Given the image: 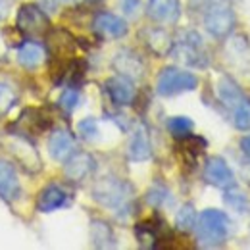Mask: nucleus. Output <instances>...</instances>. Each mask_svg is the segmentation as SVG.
Segmentation results:
<instances>
[{
  "mask_svg": "<svg viewBox=\"0 0 250 250\" xmlns=\"http://www.w3.org/2000/svg\"><path fill=\"white\" fill-rule=\"evenodd\" d=\"M143 41H145V44L148 46V50L154 52L156 56H166V54H169L171 48H173L171 37L167 35V31H164V29H160V27L145 29V31H143Z\"/></svg>",
  "mask_w": 250,
  "mask_h": 250,
  "instance_id": "nucleus-18",
  "label": "nucleus"
},
{
  "mask_svg": "<svg viewBox=\"0 0 250 250\" xmlns=\"http://www.w3.org/2000/svg\"><path fill=\"white\" fill-rule=\"evenodd\" d=\"M58 2H71V0H58Z\"/></svg>",
  "mask_w": 250,
  "mask_h": 250,
  "instance_id": "nucleus-35",
  "label": "nucleus"
},
{
  "mask_svg": "<svg viewBox=\"0 0 250 250\" xmlns=\"http://www.w3.org/2000/svg\"><path fill=\"white\" fill-rule=\"evenodd\" d=\"M223 200H225V204L231 208V210H235V212H249L250 210V200L247 194H243V192H239V190H235L233 187L225 188V194H223Z\"/></svg>",
  "mask_w": 250,
  "mask_h": 250,
  "instance_id": "nucleus-25",
  "label": "nucleus"
},
{
  "mask_svg": "<svg viewBox=\"0 0 250 250\" xmlns=\"http://www.w3.org/2000/svg\"><path fill=\"white\" fill-rule=\"evenodd\" d=\"M192 127H194V124H192L188 118H185V116H175V118L167 120V131H169L173 137H177V139L187 137L188 133L192 131Z\"/></svg>",
  "mask_w": 250,
  "mask_h": 250,
  "instance_id": "nucleus-28",
  "label": "nucleus"
},
{
  "mask_svg": "<svg viewBox=\"0 0 250 250\" xmlns=\"http://www.w3.org/2000/svg\"><path fill=\"white\" fill-rule=\"evenodd\" d=\"M218 94L219 98H221V102L229 108V110H233L239 102H243L247 96L243 94L241 91V87L231 79V77H221L218 83Z\"/></svg>",
  "mask_w": 250,
  "mask_h": 250,
  "instance_id": "nucleus-22",
  "label": "nucleus"
},
{
  "mask_svg": "<svg viewBox=\"0 0 250 250\" xmlns=\"http://www.w3.org/2000/svg\"><path fill=\"white\" fill-rule=\"evenodd\" d=\"M93 198L98 204H102L114 212L127 210L129 202L133 198V187L118 177H102L94 183Z\"/></svg>",
  "mask_w": 250,
  "mask_h": 250,
  "instance_id": "nucleus-2",
  "label": "nucleus"
},
{
  "mask_svg": "<svg viewBox=\"0 0 250 250\" xmlns=\"http://www.w3.org/2000/svg\"><path fill=\"white\" fill-rule=\"evenodd\" d=\"M227 54H229V60H235V58L241 60V62H239V67H241V69L250 67V46L245 37H235V39H231L229 44H227Z\"/></svg>",
  "mask_w": 250,
  "mask_h": 250,
  "instance_id": "nucleus-24",
  "label": "nucleus"
},
{
  "mask_svg": "<svg viewBox=\"0 0 250 250\" xmlns=\"http://www.w3.org/2000/svg\"><path fill=\"white\" fill-rule=\"evenodd\" d=\"M21 194V185L14 167L6 162H0V196L8 202L18 200Z\"/></svg>",
  "mask_w": 250,
  "mask_h": 250,
  "instance_id": "nucleus-16",
  "label": "nucleus"
},
{
  "mask_svg": "<svg viewBox=\"0 0 250 250\" xmlns=\"http://www.w3.org/2000/svg\"><path fill=\"white\" fill-rule=\"evenodd\" d=\"M93 27L100 35L108 37V39H122V37L127 35V23L120 16H114V14H108V12L96 14Z\"/></svg>",
  "mask_w": 250,
  "mask_h": 250,
  "instance_id": "nucleus-13",
  "label": "nucleus"
},
{
  "mask_svg": "<svg viewBox=\"0 0 250 250\" xmlns=\"http://www.w3.org/2000/svg\"><path fill=\"white\" fill-rule=\"evenodd\" d=\"M69 202V194L67 190L60 185H46L41 190L39 198H37V210L39 212H54L58 208H63Z\"/></svg>",
  "mask_w": 250,
  "mask_h": 250,
  "instance_id": "nucleus-12",
  "label": "nucleus"
},
{
  "mask_svg": "<svg viewBox=\"0 0 250 250\" xmlns=\"http://www.w3.org/2000/svg\"><path fill=\"white\" fill-rule=\"evenodd\" d=\"M175 225H177L179 231H185V233L194 229V225H196V210H194L192 204L181 206V210L175 216Z\"/></svg>",
  "mask_w": 250,
  "mask_h": 250,
  "instance_id": "nucleus-26",
  "label": "nucleus"
},
{
  "mask_svg": "<svg viewBox=\"0 0 250 250\" xmlns=\"http://www.w3.org/2000/svg\"><path fill=\"white\" fill-rule=\"evenodd\" d=\"M58 104L65 112H73L77 108V104H79V93L75 89H65L62 96H60V100H58Z\"/></svg>",
  "mask_w": 250,
  "mask_h": 250,
  "instance_id": "nucleus-30",
  "label": "nucleus"
},
{
  "mask_svg": "<svg viewBox=\"0 0 250 250\" xmlns=\"http://www.w3.org/2000/svg\"><path fill=\"white\" fill-rule=\"evenodd\" d=\"M46 60V50L39 42H23L18 48V62L27 69H35Z\"/></svg>",
  "mask_w": 250,
  "mask_h": 250,
  "instance_id": "nucleus-19",
  "label": "nucleus"
},
{
  "mask_svg": "<svg viewBox=\"0 0 250 250\" xmlns=\"http://www.w3.org/2000/svg\"><path fill=\"white\" fill-rule=\"evenodd\" d=\"M16 125L21 127V133L23 131H27V133H42V131H46L50 127V120L41 110L27 108V110H23V114L20 116Z\"/></svg>",
  "mask_w": 250,
  "mask_h": 250,
  "instance_id": "nucleus-20",
  "label": "nucleus"
},
{
  "mask_svg": "<svg viewBox=\"0 0 250 250\" xmlns=\"http://www.w3.org/2000/svg\"><path fill=\"white\" fill-rule=\"evenodd\" d=\"M96 167V162L89 152H73L71 156L65 160L63 166V173L69 181L79 183L83 179H87Z\"/></svg>",
  "mask_w": 250,
  "mask_h": 250,
  "instance_id": "nucleus-8",
  "label": "nucleus"
},
{
  "mask_svg": "<svg viewBox=\"0 0 250 250\" xmlns=\"http://www.w3.org/2000/svg\"><path fill=\"white\" fill-rule=\"evenodd\" d=\"M77 129H79L81 137L87 139V141H93V139H96V135H98V124H96V120H93V118H87V120L79 122Z\"/></svg>",
  "mask_w": 250,
  "mask_h": 250,
  "instance_id": "nucleus-31",
  "label": "nucleus"
},
{
  "mask_svg": "<svg viewBox=\"0 0 250 250\" xmlns=\"http://www.w3.org/2000/svg\"><path fill=\"white\" fill-rule=\"evenodd\" d=\"M48 152L50 156L58 162H65L67 158L75 152V139L69 131L58 129L48 139Z\"/></svg>",
  "mask_w": 250,
  "mask_h": 250,
  "instance_id": "nucleus-14",
  "label": "nucleus"
},
{
  "mask_svg": "<svg viewBox=\"0 0 250 250\" xmlns=\"http://www.w3.org/2000/svg\"><path fill=\"white\" fill-rule=\"evenodd\" d=\"M196 241L204 249H218L225 243L229 233V218L221 210H204L196 218Z\"/></svg>",
  "mask_w": 250,
  "mask_h": 250,
  "instance_id": "nucleus-1",
  "label": "nucleus"
},
{
  "mask_svg": "<svg viewBox=\"0 0 250 250\" xmlns=\"http://www.w3.org/2000/svg\"><path fill=\"white\" fill-rule=\"evenodd\" d=\"M233 124L241 131H249L250 129V102L249 98H245L243 102H239L233 110Z\"/></svg>",
  "mask_w": 250,
  "mask_h": 250,
  "instance_id": "nucleus-27",
  "label": "nucleus"
},
{
  "mask_svg": "<svg viewBox=\"0 0 250 250\" xmlns=\"http://www.w3.org/2000/svg\"><path fill=\"white\" fill-rule=\"evenodd\" d=\"M127 154L133 162H145L152 156V146H150V139H148V133L143 125H139L129 141V148H127Z\"/></svg>",
  "mask_w": 250,
  "mask_h": 250,
  "instance_id": "nucleus-17",
  "label": "nucleus"
},
{
  "mask_svg": "<svg viewBox=\"0 0 250 250\" xmlns=\"http://www.w3.org/2000/svg\"><path fill=\"white\" fill-rule=\"evenodd\" d=\"M16 100H18V96L14 93V89L8 83L0 81V116L8 114L12 110V106L16 104Z\"/></svg>",
  "mask_w": 250,
  "mask_h": 250,
  "instance_id": "nucleus-29",
  "label": "nucleus"
},
{
  "mask_svg": "<svg viewBox=\"0 0 250 250\" xmlns=\"http://www.w3.org/2000/svg\"><path fill=\"white\" fill-rule=\"evenodd\" d=\"M177 56L179 60H183L188 65H196V67H204L208 63V56L204 52V42L202 37L196 31H187L183 41L177 46Z\"/></svg>",
  "mask_w": 250,
  "mask_h": 250,
  "instance_id": "nucleus-6",
  "label": "nucleus"
},
{
  "mask_svg": "<svg viewBox=\"0 0 250 250\" xmlns=\"http://www.w3.org/2000/svg\"><path fill=\"white\" fill-rule=\"evenodd\" d=\"M104 89L110 96V100L118 106H129L135 100V87H133L131 79H127L124 75L108 79L104 83Z\"/></svg>",
  "mask_w": 250,
  "mask_h": 250,
  "instance_id": "nucleus-11",
  "label": "nucleus"
},
{
  "mask_svg": "<svg viewBox=\"0 0 250 250\" xmlns=\"http://www.w3.org/2000/svg\"><path fill=\"white\" fill-rule=\"evenodd\" d=\"M48 42H50V48H52L56 58H71L73 52H75L73 37L67 31H63V29H56V31L50 33Z\"/></svg>",
  "mask_w": 250,
  "mask_h": 250,
  "instance_id": "nucleus-21",
  "label": "nucleus"
},
{
  "mask_svg": "<svg viewBox=\"0 0 250 250\" xmlns=\"http://www.w3.org/2000/svg\"><path fill=\"white\" fill-rule=\"evenodd\" d=\"M91 239H93V245L98 249H106V247L116 245V237H114L112 227L100 219H94L91 223Z\"/></svg>",
  "mask_w": 250,
  "mask_h": 250,
  "instance_id": "nucleus-23",
  "label": "nucleus"
},
{
  "mask_svg": "<svg viewBox=\"0 0 250 250\" xmlns=\"http://www.w3.org/2000/svg\"><path fill=\"white\" fill-rule=\"evenodd\" d=\"M122 8L127 16H137L139 8H141V2L139 0H122Z\"/></svg>",
  "mask_w": 250,
  "mask_h": 250,
  "instance_id": "nucleus-33",
  "label": "nucleus"
},
{
  "mask_svg": "<svg viewBox=\"0 0 250 250\" xmlns=\"http://www.w3.org/2000/svg\"><path fill=\"white\" fill-rule=\"evenodd\" d=\"M146 200L152 206H162V204L169 202V192L164 187H152L148 190V194H146Z\"/></svg>",
  "mask_w": 250,
  "mask_h": 250,
  "instance_id": "nucleus-32",
  "label": "nucleus"
},
{
  "mask_svg": "<svg viewBox=\"0 0 250 250\" xmlns=\"http://www.w3.org/2000/svg\"><path fill=\"white\" fill-rule=\"evenodd\" d=\"M146 14L158 23H175L181 16V2L179 0H148Z\"/></svg>",
  "mask_w": 250,
  "mask_h": 250,
  "instance_id": "nucleus-10",
  "label": "nucleus"
},
{
  "mask_svg": "<svg viewBox=\"0 0 250 250\" xmlns=\"http://www.w3.org/2000/svg\"><path fill=\"white\" fill-rule=\"evenodd\" d=\"M204 179L206 183L214 185L218 188H229L235 187V175L231 171V167L227 166V162L223 158H210L206 162V167H204Z\"/></svg>",
  "mask_w": 250,
  "mask_h": 250,
  "instance_id": "nucleus-7",
  "label": "nucleus"
},
{
  "mask_svg": "<svg viewBox=\"0 0 250 250\" xmlns=\"http://www.w3.org/2000/svg\"><path fill=\"white\" fill-rule=\"evenodd\" d=\"M237 23V18L233 14V10L225 4H212L206 14H204V27L212 37L223 39L233 31Z\"/></svg>",
  "mask_w": 250,
  "mask_h": 250,
  "instance_id": "nucleus-4",
  "label": "nucleus"
},
{
  "mask_svg": "<svg viewBox=\"0 0 250 250\" xmlns=\"http://www.w3.org/2000/svg\"><path fill=\"white\" fill-rule=\"evenodd\" d=\"M18 29L25 35H42V33L48 31V16L41 10V6L37 4H23L18 12Z\"/></svg>",
  "mask_w": 250,
  "mask_h": 250,
  "instance_id": "nucleus-5",
  "label": "nucleus"
},
{
  "mask_svg": "<svg viewBox=\"0 0 250 250\" xmlns=\"http://www.w3.org/2000/svg\"><path fill=\"white\" fill-rule=\"evenodd\" d=\"M8 146H10L8 150L16 156V160H18L23 167H27L29 171L41 169V156L37 154V150L33 148L25 139H21V137H20V139H12Z\"/></svg>",
  "mask_w": 250,
  "mask_h": 250,
  "instance_id": "nucleus-15",
  "label": "nucleus"
},
{
  "mask_svg": "<svg viewBox=\"0 0 250 250\" xmlns=\"http://www.w3.org/2000/svg\"><path fill=\"white\" fill-rule=\"evenodd\" d=\"M196 85H198V79L194 73L179 69V67H166L158 75L156 91L162 96H173V94L194 91Z\"/></svg>",
  "mask_w": 250,
  "mask_h": 250,
  "instance_id": "nucleus-3",
  "label": "nucleus"
},
{
  "mask_svg": "<svg viewBox=\"0 0 250 250\" xmlns=\"http://www.w3.org/2000/svg\"><path fill=\"white\" fill-rule=\"evenodd\" d=\"M241 150H243V154L250 160V135H249V137H245V139L241 141Z\"/></svg>",
  "mask_w": 250,
  "mask_h": 250,
  "instance_id": "nucleus-34",
  "label": "nucleus"
},
{
  "mask_svg": "<svg viewBox=\"0 0 250 250\" xmlns=\"http://www.w3.org/2000/svg\"><path fill=\"white\" fill-rule=\"evenodd\" d=\"M112 63H114V69H116L120 75H124V77L131 79V81L141 79V77L145 75V62H143V58H141L137 52L129 50V48L120 50V52L114 56V62Z\"/></svg>",
  "mask_w": 250,
  "mask_h": 250,
  "instance_id": "nucleus-9",
  "label": "nucleus"
}]
</instances>
